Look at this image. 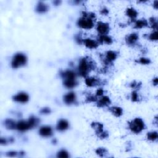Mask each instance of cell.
Returning <instances> with one entry per match:
<instances>
[{
  "label": "cell",
  "mask_w": 158,
  "mask_h": 158,
  "mask_svg": "<svg viewBox=\"0 0 158 158\" xmlns=\"http://www.w3.org/2000/svg\"><path fill=\"white\" fill-rule=\"evenodd\" d=\"M53 4L55 5V6H58V5H60V4L61 3V1H54Z\"/></svg>",
  "instance_id": "ee69618b"
},
{
  "label": "cell",
  "mask_w": 158,
  "mask_h": 158,
  "mask_svg": "<svg viewBox=\"0 0 158 158\" xmlns=\"http://www.w3.org/2000/svg\"><path fill=\"white\" fill-rule=\"evenodd\" d=\"M75 39H76V41L77 42V43L78 44H82L83 43V40L82 38L80 35H76Z\"/></svg>",
  "instance_id": "d590c367"
},
{
  "label": "cell",
  "mask_w": 158,
  "mask_h": 158,
  "mask_svg": "<svg viewBox=\"0 0 158 158\" xmlns=\"http://www.w3.org/2000/svg\"><path fill=\"white\" fill-rule=\"evenodd\" d=\"M30 128H32L30 123L29 121H21L17 122V128L16 129L19 131L21 132H25L27 131Z\"/></svg>",
  "instance_id": "52a82bcc"
},
{
  "label": "cell",
  "mask_w": 158,
  "mask_h": 158,
  "mask_svg": "<svg viewBox=\"0 0 158 158\" xmlns=\"http://www.w3.org/2000/svg\"><path fill=\"white\" fill-rule=\"evenodd\" d=\"M96 135L98 136V138H101V139H105V138H106L108 137L109 136V133L105 131V130H103L101 132L96 133Z\"/></svg>",
  "instance_id": "1f68e13d"
},
{
  "label": "cell",
  "mask_w": 158,
  "mask_h": 158,
  "mask_svg": "<svg viewBox=\"0 0 158 158\" xmlns=\"http://www.w3.org/2000/svg\"><path fill=\"white\" fill-rule=\"evenodd\" d=\"M125 14L128 17L132 19H135L138 16V12L133 8H128L127 9Z\"/></svg>",
  "instance_id": "603a6c76"
},
{
  "label": "cell",
  "mask_w": 158,
  "mask_h": 158,
  "mask_svg": "<svg viewBox=\"0 0 158 158\" xmlns=\"http://www.w3.org/2000/svg\"><path fill=\"white\" fill-rule=\"evenodd\" d=\"M138 38H139V37H138V34L133 33L126 36L125 41L128 45L133 46L137 43V41L138 40Z\"/></svg>",
  "instance_id": "30bf717a"
},
{
  "label": "cell",
  "mask_w": 158,
  "mask_h": 158,
  "mask_svg": "<svg viewBox=\"0 0 158 158\" xmlns=\"http://www.w3.org/2000/svg\"><path fill=\"white\" fill-rule=\"evenodd\" d=\"M69 122L66 120L61 119L60 121H58V122L57 123L56 129L58 131L63 132V131H65V130H67L68 128H69Z\"/></svg>",
  "instance_id": "4fadbf2b"
},
{
  "label": "cell",
  "mask_w": 158,
  "mask_h": 158,
  "mask_svg": "<svg viewBox=\"0 0 158 158\" xmlns=\"http://www.w3.org/2000/svg\"><path fill=\"white\" fill-rule=\"evenodd\" d=\"M49 9V6L43 2H38L35 7V11L38 13L43 14L46 12Z\"/></svg>",
  "instance_id": "5bb4252c"
},
{
  "label": "cell",
  "mask_w": 158,
  "mask_h": 158,
  "mask_svg": "<svg viewBox=\"0 0 158 158\" xmlns=\"http://www.w3.org/2000/svg\"><path fill=\"white\" fill-rule=\"evenodd\" d=\"M4 125L8 130H14L17 128V122L10 119H7L4 121Z\"/></svg>",
  "instance_id": "e0dca14e"
},
{
  "label": "cell",
  "mask_w": 158,
  "mask_h": 158,
  "mask_svg": "<svg viewBox=\"0 0 158 158\" xmlns=\"http://www.w3.org/2000/svg\"><path fill=\"white\" fill-rule=\"evenodd\" d=\"M97 98H96V96H89L87 98V101L88 103H91V102H95V101H97Z\"/></svg>",
  "instance_id": "8d00e7d4"
},
{
  "label": "cell",
  "mask_w": 158,
  "mask_h": 158,
  "mask_svg": "<svg viewBox=\"0 0 158 158\" xmlns=\"http://www.w3.org/2000/svg\"><path fill=\"white\" fill-rule=\"evenodd\" d=\"M51 112L50 108L49 107H43L42 108L41 111H40V113L42 114H50Z\"/></svg>",
  "instance_id": "e575fe53"
},
{
  "label": "cell",
  "mask_w": 158,
  "mask_h": 158,
  "mask_svg": "<svg viewBox=\"0 0 158 158\" xmlns=\"http://www.w3.org/2000/svg\"><path fill=\"white\" fill-rule=\"evenodd\" d=\"M61 76L63 80L64 79H76V73L71 70H67L62 72L61 73Z\"/></svg>",
  "instance_id": "2e32d148"
},
{
  "label": "cell",
  "mask_w": 158,
  "mask_h": 158,
  "mask_svg": "<svg viewBox=\"0 0 158 158\" xmlns=\"http://www.w3.org/2000/svg\"><path fill=\"white\" fill-rule=\"evenodd\" d=\"M96 30L100 34V35H107L110 30L109 25L107 23L103 22H99L97 24Z\"/></svg>",
  "instance_id": "5b68a950"
},
{
  "label": "cell",
  "mask_w": 158,
  "mask_h": 158,
  "mask_svg": "<svg viewBox=\"0 0 158 158\" xmlns=\"http://www.w3.org/2000/svg\"><path fill=\"white\" fill-rule=\"evenodd\" d=\"M104 90H103L102 88H99L96 91V95L97 96H101L103 95V94H104Z\"/></svg>",
  "instance_id": "ab89813d"
},
{
  "label": "cell",
  "mask_w": 158,
  "mask_h": 158,
  "mask_svg": "<svg viewBox=\"0 0 158 158\" xmlns=\"http://www.w3.org/2000/svg\"><path fill=\"white\" fill-rule=\"evenodd\" d=\"M139 85L141 86V84H139L138 82L134 81L131 84H130V87L132 88H139Z\"/></svg>",
  "instance_id": "f35d334b"
},
{
  "label": "cell",
  "mask_w": 158,
  "mask_h": 158,
  "mask_svg": "<svg viewBox=\"0 0 158 158\" xmlns=\"http://www.w3.org/2000/svg\"><path fill=\"white\" fill-rule=\"evenodd\" d=\"M153 7H154L156 9H157L158 8V1H155L153 3Z\"/></svg>",
  "instance_id": "7bdbcfd3"
},
{
  "label": "cell",
  "mask_w": 158,
  "mask_h": 158,
  "mask_svg": "<svg viewBox=\"0 0 158 158\" xmlns=\"http://www.w3.org/2000/svg\"><path fill=\"white\" fill-rule=\"evenodd\" d=\"M150 22L151 28L156 30L157 28V19H156L155 17H151L150 19Z\"/></svg>",
  "instance_id": "f1b7e54d"
},
{
  "label": "cell",
  "mask_w": 158,
  "mask_h": 158,
  "mask_svg": "<svg viewBox=\"0 0 158 158\" xmlns=\"http://www.w3.org/2000/svg\"><path fill=\"white\" fill-rule=\"evenodd\" d=\"M28 121H29L30 123V125H31L32 128L35 127L38 124V123L40 122L38 118H37L35 116H32L30 117Z\"/></svg>",
  "instance_id": "484cf974"
},
{
  "label": "cell",
  "mask_w": 158,
  "mask_h": 158,
  "mask_svg": "<svg viewBox=\"0 0 158 158\" xmlns=\"http://www.w3.org/2000/svg\"><path fill=\"white\" fill-rule=\"evenodd\" d=\"M0 143H1V145H5L8 143V140L4 138H1V140H0Z\"/></svg>",
  "instance_id": "60d3db41"
},
{
  "label": "cell",
  "mask_w": 158,
  "mask_h": 158,
  "mask_svg": "<svg viewBox=\"0 0 158 158\" xmlns=\"http://www.w3.org/2000/svg\"><path fill=\"white\" fill-rule=\"evenodd\" d=\"M95 14L91 12H83L82 17L77 21V26L83 29H91L94 27Z\"/></svg>",
  "instance_id": "6da1fadb"
},
{
  "label": "cell",
  "mask_w": 158,
  "mask_h": 158,
  "mask_svg": "<svg viewBox=\"0 0 158 158\" xmlns=\"http://www.w3.org/2000/svg\"><path fill=\"white\" fill-rule=\"evenodd\" d=\"M83 43L88 49H95L98 46V43L91 38H86L83 40Z\"/></svg>",
  "instance_id": "9a60e30c"
},
{
  "label": "cell",
  "mask_w": 158,
  "mask_h": 158,
  "mask_svg": "<svg viewBox=\"0 0 158 158\" xmlns=\"http://www.w3.org/2000/svg\"><path fill=\"white\" fill-rule=\"evenodd\" d=\"M12 100L17 103H26L29 100V96L26 93L20 92L12 96Z\"/></svg>",
  "instance_id": "8992f818"
},
{
  "label": "cell",
  "mask_w": 158,
  "mask_h": 158,
  "mask_svg": "<svg viewBox=\"0 0 158 158\" xmlns=\"http://www.w3.org/2000/svg\"><path fill=\"white\" fill-rule=\"evenodd\" d=\"M27 58L24 54L19 53L15 54L11 61V66L14 69H18L27 64Z\"/></svg>",
  "instance_id": "277c9868"
},
{
  "label": "cell",
  "mask_w": 158,
  "mask_h": 158,
  "mask_svg": "<svg viewBox=\"0 0 158 158\" xmlns=\"http://www.w3.org/2000/svg\"><path fill=\"white\" fill-rule=\"evenodd\" d=\"M145 127V123L141 118H135L129 123L130 130L136 134L141 132Z\"/></svg>",
  "instance_id": "3957f363"
},
{
  "label": "cell",
  "mask_w": 158,
  "mask_h": 158,
  "mask_svg": "<svg viewBox=\"0 0 158 158\" xmlns=\"http://www.w3.org/2000/svg\"><path fill=\"white\" fill-rule=\"evenodd\" d=\"M100 13L102 14V15H105V16H106V15H107L109 14V9H107L106 8H103L101 9L100 11Z\"/></svg>",
  "instance_id": "74e56055"
},
{
  "label": "cell",
  "mask_w": 158,
  "mask_h": 158,
  "mask_svg": "<svg viewBox=\"0 0 158 158\" xmlns=\"http://www.w3.org/2000/svg\"><path fill=\"white\" fill-rule=\"evenodd\" d=\"M148 26V22L146 21V19H140L138 20V21H136V22L135 23V28H145L146 27H147Z\"/></svg>",
  "instance_id": "7402d4cb"
},
{
  "label": "cell",
  "mask_w": 158,
  "mask_h": 158,
  "mask_svg": "<svg viewBox=\"0 0 158 158\" xmlns=\"http://www.w3.org/2000/svg\"><path fill=\"white\" fill-rule=\"evenodd\" d=\"M57 157H61V158H67L69 157V152L67 151L64 150H61V151H59L58 152Z\"/></svg>",
  "instance_id": "83f0119b"
},
{
  "label": "cell",
  "mask_w": 158,
  "mask_h": 158,
  "mask_svg": "<svg viewBox=\"0 0 158 158\" xmlns=\"http://www.w3.org/2000/svg\"><path fill=\"white\" fill-rule=\"evenodd\" d=\"M39 135L43 137H49L53 135V129L50 126H43L38 131Z\"/></svg>",
  "instance_id": "ba28073f"
},
{
  "label": "cell",
  "mask_w": 158,
  "mask_h": 158,
  "mask_svg": "<svg viewBox=\"0 0 158 158\" xmlns=\"http://www.w3.org/2000/svg\"><path fill=\"white\" fill-rule=\"evenodd\" d=\"M95 67V64L87 58H83L80 61L78 66V73L82 77H86L91 69Z\"/></svg>",
  "instance_id": "7a4b0ae2"
},
{
  "label": "cell",
  "mask_w": 158,
  "mask_h": 158,
  "mask_svg": "<svg viewBox=\"0 0 158 158\" xmlns=\"http://www.w3.org/2000/svg\"><path fill=\"white\" fill-rule=\"evenodd\" d=\"M99 42L100 43H105L107 44H111L112 43L113 40L111 37L107 35H100L99 37Z\"/></svg>",
  "instance_id": "44dd1931"
},
{
  "label": "cell",
  "mask_w": 158,
  "mask_h": 158,
  "mask_svg": "<svg viewBox=\"0 0 158 158\" xmlns=\"http://www.w3.org/2000/svg\"><path fill=\"white\" fill-rule=\"evenodd\" d=\"M109 111L112 114L116 117H121L123 114V109L121 107L118 106H114L111 107L109 109Z\"/></svg>",
  "instance_id": "ac0fdd59"
},
{
  "label": "cell",
  "mask_w": 158,
  "mask_h": 158,
  "mask_svg": "<svg viewBox=\"0 0 158 158\" xmlns=\"http://www.w3.org/2000/svg\"><path fill=\"white\" fill-rule=\"evenodd\" d=\"M91 127L92 128L95 130L96 134L101 132L104 130V125L103 123L100 122H93L91 124Z\"/></svg>",
  "instance_id": "cb8c5ba5"
},
{
  "label": "cell",
  "mask_w": 158,
  "mask_h": 158,
  "mask_svg": "<svg viewBox=\"0 0 158 158\" xmlns=\"http://www.w3.org/2000/svg\"><path fill=\"white\" fill-rule=\"evenodd\" d=\"M152 83H153V85H155V86L157 85V84H158V79H157V77H156V78H155L154 79H153V80H152Z\"/></svg>",
  "instance_id": "b9f144b4"
},
{
  "label": "cell",
  "mask_w": 158,
  "mask_h": 158,
  "mask_svg": "<svg viewBox=\"0 0 158 158\" xmlns=\"http://www.w3.org/2000/svg\"><path fill=\"white\" fill-rule=\"evenodd\" d=\"M100 82L99 80L95 77H87L85 79V83L88 87H92L98 85Z\"/></svg>",
  "instance_id": "ffe728a7"
},
{
  "label": "cell",
  "mask_w": 158,
  "mask_h": 158,
  "mask_svg": "<svg viewBox=\"0 0 158 158\" xmlns=\"http://www.w3.org/2000/svg\"><path fill=\"white\" fill-rule=\"evenodd\" d=\"M107 150L106 149L104 148H98L96 150V154L100 157H104L107 154Z\"/></svg>",
  "instance_id": "4316f807"
},
{
  "label": "cell",
  "mask_w": 158,
  "mask_h": 158,
  "mask_svg": "<svg viewBox=\"0 0 158 158\" xmlns=\"http://www.w3.org/2000/svg\"><path fill=\"white\" fill-rule=\"evenodd\" d=\"M149 40L152 42H156L157 40L158 39V34H157V32L156 30L155 32H152L151 34H150L149 37Z\"/></svg>",
  "instance_id": "f546056e"
},
{
  "label": "cell",
  "mask_w": 158,
  "mask_h": 158,
  "mask_svg": "<svg viewBox=\"0 0 158 158\" xmlns=\"http://www.w3.org/2000/svg\"><path fill=\"white\" fill-rule=\"evenodd\" d=\"M63 84L67 88H73L77 85V83L76 79H64Z\"/></svg>",
  "instance_id": "d6986e66"
},
{
  "label": "cell",
  "mask_w": 158,
  "mask_h": 158,
  "mask_svg": "<svg viewBox=\"0 0 158 158\" xmlns=\"http://www.w3.org/2000/svg\"><path fill=\"white\" fill-rule=\"evenodd\" d=\"M138 62L141 64H143V65H148V64H150L151 63V60L149 58H141L139 59Z\"/></svg>",
  "instance_id": "4dcf8cb0"
},
{
  "label": "cell",
  "mask_w": 158,
  "mask_h": 158,
  "mask_svg": "<svg viewBox=\"0 0 158 158\" xmlns=\"http://www.w3.org/2000/svg\"><path fill=\"white\" fill-rule=\"evenodd\" d=\"M63 100L66 105H72V104L75 103L76 101V96L75 93L69 92L66 94L63 97Z\"/></svg>",
  "instance_id": "9c48e42d"
},
{
  "label": "cell",
  "mask_w": 158,
  "mask_h": 158,
  "mask_svg": "<svg viewBox=\"0 0 158 158\" xmlns=\"http://www.w3.org/2000/svg\"><path fill=\"white\" fill-rule=\"evenodd\" d=\"M117 58V53L115 51H107L105 54V62L109 64L114 61Z\"/></svg>",
  "instance_id": "8fae6325"
},
{
  "label": "cell",
  "mask_w": 158,
  "mask_h": 158,
  "mask_svg": "<svg viewBox=\"0 0 158 158\" xmlns=\"http://www.w3.org/2000/svg\"><path fill=\"white\" fill-rule=\"evenodd\" d=\"M131 99H132V101L133 102H137L139 101V96H138V93L136 91H133L132 93Z\"/></svg>",
  "instance_id": "d6a6232c"
},
{
  "label": "cell",
  "mask_w": 158,
  "mask_h": 158,
  "mask_svg": "<svg viewBox=\"0 0 158 158\" xmlns=\"http://www.w3.org/2000/svg\"><path fill=\"white\" fill-rule=\"evenodd\" d=\"M18 155L20 156V152H17V151H9L6 152V156L8 157H16L18 156Z\"/></svg>",
  "instance_id": "836d02e7"
},
{
  "label": "cell",
  "mask_w": 158,
  "mask_h": 158,
  "mask_svg": "<svg viewBox=\"0 0 158 158\" xmlns=\"http://www.w3.org/2000/svg\"><path fill=\"white\" fill-rule=\"evenodd\" d=\"M111 103L110 98L107 96H102L100 100H97V106L100 107H106L110 105Z\"/></svg>",
  "instance_id": "7c38bea8"
},
{
  "label": "cell",
  "mask_w": 158,
  "mask_h": 158,
  "mask_svg": "<svg viewBox=\"0 0 158 158\" xmlns=\"http://www.w3.org/2000/svg\"><path fill=\"white\" fill-rule=\"evenodd\" d=\"M147 138H148V140L151 141H155L157 140V138H158L157 132L156 131L148 132V134H147Z\"/></svg>",
  "instance_id": "d4e9b609"
}]
</instances>
